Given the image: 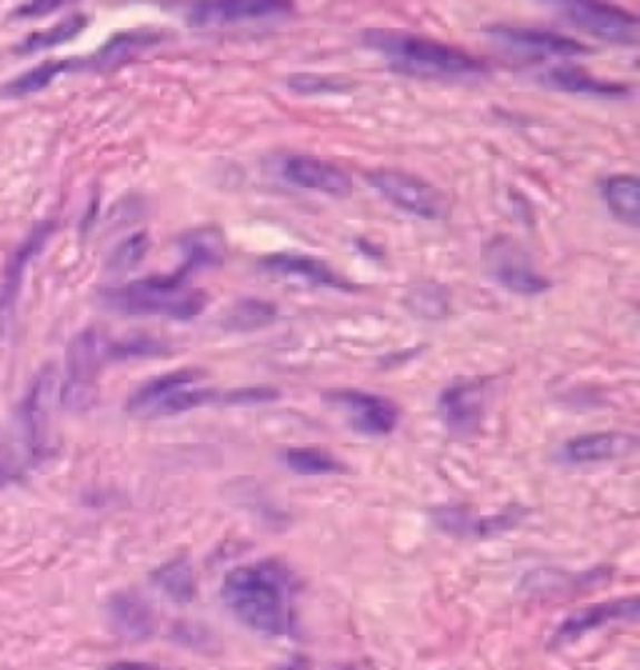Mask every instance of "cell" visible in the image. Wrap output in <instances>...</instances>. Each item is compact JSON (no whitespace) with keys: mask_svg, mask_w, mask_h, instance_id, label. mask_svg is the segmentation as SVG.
<instances>
[{"mask_svg":"<svg viewBox=\"0 0 640 670\" xmlns=\"http://www.w3.org/2000/svg\"><path fill=\"white\" fill-rule=\"evenodd\" d=\"M220 595L233 618L253 633L280 638L296 628V581L286 563L268 558L233 568Z\"/></svg>","mask_w":640,"mask_h":670,"instance_id":"6da1fadb","label":"cell"},{"mask_svg":"<svg viewBox=\"0 0 640 670\" xmlns=\"http://www.w3.org/2000/svg\"><path fill=\"white\" fill-rule=\"evenodd\" d=\"M193 276L196 273L180 266L168 276H148L118 288H104L98 293V300L100 306L118 313V316L193 321L208 306L206 293L190 286Z\"/></svg>","mask_w":640,"mask_h":670,"instance_id":"7a4b0ae2","label":"cell"},{"mask_svg":"<svg viewBox=\"0 0 640 670\" xmlns=\"http://www.w3.org/2000/svg\"><path fill=\"white\" fill-rule=\"evenodd\" d=\"M363 46L381 53L395 73L415 78H469L481 76L485 63L461 48L439 43V40L405 33V30L373 28L363 36Z\"/></svg>","mask_w":640,"mask_h":670,"instance_id":"3957f363","label":"cell"},{"mask_svg":"<svg viewBox=\"0 0 640 670\" xmlns=\"http://www.w3.org/2000/svg\"><path fill=\"white\" fill-rule=\"evenodd\" d=\"M220 393L206 385V373L196 368L173 371L146 385L128 398V413L138 418H170L206 405H220Z\"/></svg>","mask_w":640,"mask_h":670,"instance_id":"277c9868","label":"cell"},{"mask_svg":"<svg viewBox=\"0 0 640 670\" xmlns=\"http://www.w3.org/2000/svg\"><path fill=\"white\" fill-rule=\"evenodd\" d=\"M368 183L375 193L391 203L393 208L408 213L413 218L443 220L449 218V200L443 193L413 173L405 170H373Z\"/></svg>","mask_w":640,"mask_h":670,"instance_id":"5b68a950","label":"cell"},{"mask_svg":"<svg viewBox=\"0 0 640 670\" xmlns=\"http://www.w3.org/2000/svg\"><path fill=\"white\" fill-rule=\"evenodd\" d=\"M60 398L58 373L48 365L38 373L30 385L23 405H20V433H23L26 451L30 461H40L50 453V428H53V405Z\"/></svg>","mask_w":640,"mask_h":670,"instance_id":"8992f818","label":"cell"},{"mask_svg":"<svg viewBox=\"0 0 640 670\" xmlns=\"http://www.w3.org/2000/svg\"><path fill=\"white\" fill-rule=\"evenodd\" d=\"M108 358V341L98 331L78 333L68 345V381L60 388V401L68 408L83 411L93 403L96 378Z\"/></svg>","mask_w":640,"mask_h":670,"instance_id":"52a82bcc","label":"cell"},{"mask_svg":"<svg viewBox=\"0 0 640 670\" xmlns=\"http://www.w3.org/2000/svg\"><path fill=\"white\" fill-rule=\"evenodd\" d=\"M561 13L568 23L585 30L588 36L605 40V43L636 46L640 38L638 18L623 8L591 3V0H571V3H561Z\"/></svg>","mask_w":640,"mask_h":670,"instance_id":"ba28073f","label":"cell"},{"mask_svg":"<svg viewBox=\"0 0 640 670\" xmlns=\"http://www.w3.org/2000/svg\"><path fill=\"white\" fill-rule=\"evenodd\" d=\"M328 401L335 405V408L343 411V415L348 418L351 428L355 433L368 435V439H383V435H391L401 421L398 405L388 398H383V395H375L368 391H355V388L333 391L328 393Z\"/></svg>","mask_w":640,"mask_h":670,"instance_id":"9c48e42d","label":"cell"},{"mask_svg":"<svg viewBox=\"0 0 640 670\" xmlns=\"http://www.w3.org/2000/svg\"><path fill=\"white\" fill-rule=\"evenodd\" d=\"M491 38L498 46L505 48L508 53L521 56L525 60H548V58H575L591 53L578 40L553 33V30L538 28H493Z\"/></svg>","mask_w":640,"mask_h":670,"instance_id":"30bf717a","label":"cell"},{"mask_svg":"<svg viewBox=\"0 0 640 670\" xmlns=\"http://www.w3.org/2000/svg\"><path fill=\"white\" fill-rule=\"evenodd\" d=\"M488 405L485 381H463L445 388L439 398L441 418L453 435H473L481 431Z\"/></svg>","mask_w":640,"mask_h":670,"instance_id":"8fae6325","label":"cell"},{"mask_svg":"<svg viewBox=\"0 0 640 670\" xmlns=\"http://www.w3.org/2000/svg\"><path fill=\"white\" fill-rule=\"evenodd\" d=\"M640 613L638 598H618V601H605L588 605L583 611L568 615L565 621L555 628L551 638V648H563L575 641H581L583 635L601 631V628L618 623V621H636Z\"/></svg>","mask_w":640,"mask_h":670,"instance_id":"7c38bea8","label":"cell"},{"mask_svg":"<svg viewBox=\"0 0 640 670\" xmlns=\"http://www.w3.org/2000/svg\"><path fill=\"white\" fill-rule=\"evenodd\" d=\"M288 3L276 0H220V3H198L190 8L188 23L193 28H226L253 20H268L288 16Z\"/></svg>","mask_w":640,"mask_h":670,"instance_id":"4fadbf2b","label":"cell"},{"mask_svg":"<svg viewBox=\"0 0 640 670\" xmlns=\"http://www.w3.org/2000/svg\"><path fill=\"white\" fill-rule=\"evenodd\" d=\"M280 176L291 186L316 190L331 198H348L353 190V178L348 176V170L313 156H288L280 166Z\"/></svg>","mask_w":640,"mask_h":670,"instance_id":"5bb4252c","label":"cell"},{"mask_svg":"<svg viewBox=\"0 0 640 670\" xmlns=\"http://www.w3.org/2000/svg\"><path fill=\"white\" fill-rule=\"evenodd\" d=\"M638 439L633 433L626 431H605V433H588L578 435V439L568 441L558 459L565 465H593L623 459L631 451H636Z\"/></svg>","mask_w":640,"mask_h":670,"instance_id":"9a60e30c","label":"cell"},{"mask_svg":"<svg viewBox=\"0 0 640 670\" xmlns=\"http://www.w3.org/2000/svg\"><path fill=\"white\" fill-rule=\"evenodd\" d=\"M260 268L270 273V276L288 278L303 283L311 288H351L343 278L335 276V270L313 256H303V253H273L260 260Z\"/></svg>","mask_w":640,"mask_h":670,"instance_id":"2e32d148","label":"cell"},{"mask_svg":"<svg viewBox=\"0 0 640 670\" xmlns=\"http://www.w3.org/2000/svg\"><path fill=\"white\" fill-rule=\"evenodd\" d=\"M488 268H491V276L501 283L503 288L511 293H521V296H538V293H545L551 288V280L541 276L521 250L505 248V240L501 243V248L491 250Z\"/></svg>","mask_w":640,"mask_h":670,"instance_id":"e0dca14e","label":"cell"},{"mask_svg":"<svg viewBox=\"0 0 640 670\" xmlns=\"http://www.w3.org/2000/svg\"><path fill=\"white\" fill-rule=\"evenodd\" d=\"M50 233H53V223H40V226L30 230V236L26 238L23 246H18L13 258L8 263L3 290H0V328L3 331H8L10 321H13L20 286H23V278H26V268L30 266V260L43 250Z\"/></svg>","mask_w":640,"mask_h":670,"instance_id":"ac0fdd59","label":"cell"},{"mask_svg":"<svg viewBox=\"0 0 640 670\" xmlns=\"http://www.w3.org/2000/svg\"><path fill=\"white\" fill-rule=\"evenodd\" d=\"M523 508H511V511L495 513V515H471L469 511H459V508H439L433 513L435 525L441 531L451 535H471V538H491L511 531L523 521Z\"/></svg>","mask_w":640,"mask_h":670,"instance_id":"d6986e66","label":"cell"},{"mask_svg":"<svg viewBox=\"0 0 640 670\" xmlns=\"http://www.w3.org/2000/svg\"><path fill=\"white\" fill-rule=\"evenodd\" d=\"M106 613L114 633L126 638V641H134V643L148 641L156 631V618L154 611H150V605L144 601V598L130 591H120L116 595H110Z\"/></svg>","mask_w":640,"mask_h":670,"instance_id":"ffe728a7","label":"cell"},{"mask_svg":"<svg viewBox=\"0 0 640 670\" xmlns=\"http://www.w3.org/2000/svg\"><path fill=\"white\" fill-rule=\"evenodd\" d=\"M158 40L160 36L154 33V30H124V33H116L110 38L104 48H98L93 58H86L83 68L114 70L128 63V60L136 58L138 53H144L146 48L158 43Z\"/></svg>","mask_w":640,"mask_h":670,"instance_id":"44dd1931","label":"cell"},{"mask_svg":"<svg viewBox=\"0 0 640 670\" xmlns=\"http://www.w3.org/2000/svg\"><path fill=\"white\" fill-rule=\"evenodd\" d=\"M150 581H154L158 591L176 605L193 603V598H196V591H198L196 571H193L188 553L170 558L168 563L156 568L154 575H150Z\"/></svg>","mask_w":640,"mask_h":670,"instance_id":"7402d4cb","label":"cell"},{"mask_svg":"<svg viewBox=\"0 0 640 670\" xmlns=\"http://www.w3.org/2000/svg\"><path fill=\"white\" fill-rule=\"evenodd\" d=\"M545 83L553 86L555 90L563 93H575V96H593V98H626L628 86L621 83H608V80H598L591 73H585L581 68H553L548 70Z\"/></svg>","mask_w":640,"mask_h":670,"instance_id":"603a6c76","label":"cell"},{"mask_svg":"<svg viewBox=\"0 0 640 670\" xmlns=\"http://www.w3.org/2000/svg\"><path fill=\"white\" fill-rule=\"evenodd\" d=\"M83 68V60H46V63H40L36 68L26 70V73H20L18 78L10 80L3 88H0V96L6 98H26L40 93V90H46L58 76L70 73V70H80Z\"/></svg>","mask_w":640,"mask_h":670,"instance_id":"cb8c5ba5","label":"cell"},{"mask_svg":"<svg viewBox=\"0 0 640 670\" xmlns=\"http://www.w3.org/2000/svg\"><path fill=\"white\" fill-rule=\"evenodd\" d=\"M603 198L608 210L626 223V226L638 228L640 223V180L636 176H611L603 183Z\"/></svg>","mask_w":640,"mask_h":670,"instance_id":"d4e9b609","label":"cell"},{"mask_svg":"<svg viewBox=\"0 0 640 670\" xmlns=\"http://www.w3.org/2000/svg\"><path fill=\"white\" fill-rule=\"evenodd\" d=\"M180 248H183V266L193 273L223 263V238L220 233L213 228L190 230L188 236H183Z\"/></svg>","mask_w":640,"mask_h":670,"instance_id":"484cf974","label":"cell"},{"mask_svg":"<svg viewBox=\"0 0 640 670\" xmlns=\"http://www.w3.org/2000/svg\"><path fill=\"white\" fill-rule=\"evenodd\" d=\"M86 26H88L86 16H70L68 20H63V23L30 33L16 50H18V56H28V53H38V50H50V48L66 46L68 40H73L76 36H80V30H83Z\"/></svg>","mask_w":640,"mask_h":670,"instance_id":"4316f807","label":"cell"},{"mask_svg":"<svg viewBox=\"0 0 640 670\" xmlns=\"http://www.w3.org/2000/svg\"><path fill=\"white\" fill-rule=\"evenodd\" d=\"M286 465L298 475H341L345 473V465L335 459L333 453L323 449H288L286 451Z\"/></svg>","mask_w":640,"mask_h":670,"instance_id":"83f0119b","label":"cell"},{"mask_svg":"<svg viewBox=\"0 0 640 670\" xmlns=\"http://www.w3.org/2000/svg\"><path fill=\"white\" fill-rule=\"evenodd\" d=\"M276 306L266 300H240L236 308H230L226 326L230 331H256L276 321Z\"/></svg>","mask_w":640,"mask_h":670,"instance_id":"f1b7e54d","label":"cell"},{"mask_svg":"<svg viewBox=\"0 0 640 670\" xmlns=\"http://www.w3.org/2000/svg\"><path fill=\"white\" fill-rule=\"evenodd\" d=\"M148 246H150L148 233H136V236L126 238L114 253H110V258H108V270H114V273H126V270H130V268H136L138 263L146 258Z\"/></svg>","mask_w":640,"mask_h":670,"instance_id":"f546056e","label":"cell"},{"mask_svg":"<svg viewBox=\"0 0 640 670\" xmlns=\"http://www.w3.org/2000/svg\"><path fill=\"white\" fill-rule=\"evenodd\" d=\"M173 641H178L180 646L190 648V651L196 653H216L218 641L216 635H213L206 625L200 623H190V621H180L173 625Z\"/></svg>","mask_w":640,"mask_h":670,"instance_id":"4dcf8cb0","label":"cell"},{"mask_svg":"<svg viewBox=\"0 0 640 670\" xmlns=\"http://www.w3.org/2000/svg\"><path fill=\"white\" fill-rule=\"evenodd\" d=\"M288 88L293 93H301V96H335V93H343V90L348 88V83L318 73H298L288 78Z\"/></svg>","mask_w":640,"mask_h":670,"instance_id":"1f68e13d","label":"cell"},{"mask_svg":"<svg viewBox=\"0 0 640 670\" xmlns=\"http://www.w3.org/2000/svg\"><path fill=\"white\" fill-rule=\"evenodd\" d=\"M63 3H60V0H53V3H30V6H20L18 10H16V16L18 18H33V16H43V13H48V10H56V8H60Z\"/></svg>","mask_w":640,"mask_h":670,"instance_id":"d6a6232c","label":"cell"},{"mask_svg":"<svg viewBox=\"0 0 640 670\" xmlns=\"http://www.w3.org/2000/svg\"><path fill=\"white\" fill-rule=\"evenodd\" d=\"M106 670H180V668H168L148 661H118V663H110Z\"/></svg>","mask_w":640,"mask_h":670,"instance_id":"836d02e7","label":"cell"},{"mask_svg":"<svg viewBox=\"0 0 640 670\" xmlns=\"http://www.w3.org/2000/svg\"><path fill=\"white\" fill-rule=\"evenodd\" d=\"M283 670H358L355 666H325V668H313L308 661H293Z\"/></svg>","mask_w":640,"mask_h":670,"instance_id":"e575fe53","label":"cell"},{"mask_svg":"<svg viewBox=\"0 0 640 670\" xmlns=\"http://www.w3.org/2000/svg\"><path fill=\"white\" fill-rule=\"evenodd\" d=\"M16 475H18L16 469H10V465L0 463V489H6V485L16 479Z\"/></svg>","mask_w":640,"mask_h":670,"instance_id":"d590c367","label":"cell"}]
</instances>
